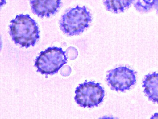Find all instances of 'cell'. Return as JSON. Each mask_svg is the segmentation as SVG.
Wrapping results in <instances>:
<instances>
[{
  "label": "cell",
  "mask_w": 158,
  "mask_h": 119,
  "mask_svg": "<svg viewBox=\"0 0 158 119\" xmlns=\"http://www.w3.org/2000/svg\"><path fill=\"white\" fill-rule=\"evenodd\" d=\"M144 92L149 100L158 104V73L146 75L143 81Z\"/></svg>",
  "instance_id": "52a82bcc"
},
{
  "label": "cell",
  "mask_w": 158,
  "mask_h": 119,
  "mask_svg": "<svg viewBox=\"0 0 158 119\" xmlns=\"http://www.w3.org/2000/svg\"><path fill=\"white\" fill-rule=\"evenodd\" d=\"M91 20V14L86 7L77 6L69 9L62 16L60 29L69 36L79 35L89 27Z\"/></svg>",
  "instance_id": "7a4b0ae2"
},
{
  "label": "cell",
  "mask_w": 158,
  "mask_h": 119,
  "mask_svg": "<svg viewBox=\"0 0 158 119\" xmlns=\"http://www.w3.org/2000/svg\"><path fill=\"white\" fill-rule=\"evenodd\" d=\"M158 113L155 114L154 116H153L151 119H158Z\"/></svg>",
  "instance_id": "30bf717a"
},
{
  "label": "cell",
  "mask_w": 158,
  "mask_h": 119,
  "mask_svg": "<svg viewBox=\"0 0 158 119\" xmlns=\"http://www.w3.org/2000/svg\"><path fill=\"white\" fill-rule=\"evenodd\" d=\"M107 81L113 90L124 92L135 84L136 73L126 67L116 68L109 72Z\"/></svg>",
  "instance_id": "5b68a950"
},
{
  "label": "cell",
  "mask_w": 158,
  "mask_h": 119,
  "mask_svg": "<svg viewBox=\"0 0 158 119\" xmlns=\"http://www.w3.org/2000/svg\"><path fill=\"white\" fill-rule=\"evenodd\" d=\"M9 34L15 44L26 48L34 46L40 37L37 23L27 14L16 15L11 21Z\"/></svg>",
  "instance_id": "6da1fadb"
},
{
  "label": "cell",
  "mask_w": 158,
  "mask_h": 119,
  "mask_svg": "<svg viewBox=\"0 0 158 119\" xmlns=\"http://www.w3.org/2000/svg\"><path fill=\"white\" fill-rule=\"evenodd\" d=\"M135 0H103L104 5L108 11L114 13L124 12L131 7Z\"/></svg>",
  "instance_id": "ba28073f"
},
{
  "label": "cell",
  "mask_w": 158,
  "mask_h": 119,
  "mask_svg": "<svg viewBox=\"0 0 158 119\" xmlns=\"http://www.w3.org/2000/svg\"><path fill=\"white\" fill-rule=\"evenodd\" d=\"M75 100L84 108L98 106L103 102L105 90L100 84L93 81H85L80 84L75 91Z\"/></svg>",
  "instance_id": "277c9868"
},
{
  "label": "cell",
  "mask_w": 158,
  "mask_h": 119,
  "mask_svg": "<svg viewBox=\"0 0 158 119\" xmlns=\"http://www.w3.org/2000/svg\"><path fill=\"white\" fill-rule=\"evenodd\" d=\"M156 9L157 13L158 15V6L157 7V8H156Z\"/></svg>",
  "instance_id": "8fae6325"
},
{
  "label": "cell",
  "mask_w": 158,
  "mask_h": 119,
  "mask_svg": "<svg viewBox=\"0 0 158 119\" xmlns=\"http://www.w3.org/2000/svg\"><path fill=\"white\" fill-rule=\"evenodd\" d=\"M31 6L34 14L40 17H49L58 11L61 0H31Z\"/></svg>",
  "instance_id": "8992f818"
},
{
  "label": "cell",
  "mask_w": 158,
  "mask_h": 119,
  "mask_svg": "<svg viewBox=\"0 0 158 119\" xmlns=\"http://www.w3.org/2000/svg\"><path fill=\"white\" fill-rule=\"evenodd\" d=\"M65 52L61 48L49 47L42 51L35 61L37 71L44 75H53L67 63Z\"/></svg>",
  "instance_id": "3957f363"
},
{
  "label": "cell",
  "mask_w": 158,
  "mask_h": 119,
  "mask_svg": "<svg viewBox=\"0 0 158 119\" xmlns=\"http://www.w3.org/2000/svg\"><path fill=\"white\" fill-rule=\"evenodd\" d=\"M134 2L136 10L142 13L149 12L158 6V0H135Z\"/></svg>",
  "instance_id": "9c48e42d"
}]
</instances>
